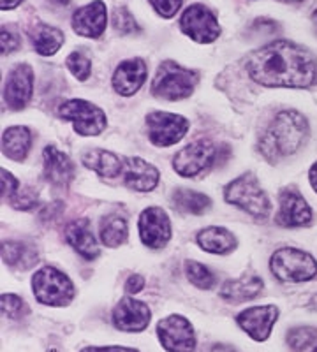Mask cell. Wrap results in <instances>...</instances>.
I'll list each match as a JSON object with an SVG mask.
<instances>
[{"label": "cell", "instance_id": "5", "mask_svg": "<svg viewBox=\"0 0 317 352\" xmlns=\"http://www.w3.org/2000/svg\"><path fill=\"white\" fill-rule=\"evenodd\" d=\"M32 292L46 307H67L76 296L73 280L55 266H45L32 275Z\"/></svg>", "mask_w": 317, "mask_h": 352}, {"label": "cell", "instance_id": "9", "mask_svg": "<svg viewBox=\"0 0 317 352\" xmlns=\"http://www.w3.org/2000/svg\"><path fill=\"white\" fill-rule=\"evenodd\" d=\"M217 146L210 140H197L173 157V169L184 178H194L206 171L217 159Z\"/></svg>", "mask_w": 317, "mask_h": 352}, {"label": "cell", "instance_id": "1", "mask_svg": "<svg viewBox=\"0 0 317 352\" xmlns=\"http://www.w3.org/2000/svg\"><path fill=\"white\" fill-rule=\"evenodd\" d=\"M247 72L270 88H310L317 85V56L289 41H275L254 52Z\"/></svg>", "mask_w": 317, "mask_h": 352}, {"label": "cell", "instance_id": "33", "mask_svg": "<svg viewBox=\"0 0 317 352\" xmlns=\"http://www.w3.org/2000/svg\"><path fill=\"white\" fill-rule=\"evenodd\" d=\"M69 72L73 74L76 80L85 81L90 78V72H92V64H90V58L87 56V53L83 52H73L67 56L65 60Z\"/></svg>", "mask_w": 317, "mask_h": 352}, {"label": "cell", "instance_id": "40", "mask_svg": "<svg viewBox=\"0 0 317 352\" xmlns=\"http://www.w3.org/2000/svg\"><path fill=\"white\" fill-rule=\"evenodd\" d=\"M80 352H140L138 349L124 347V345H89Z\"/></svg>", "mask_w": 317, "mask_h": 352}, {"label": "cell", "instance_id": "47", "mask_svg": "<svg viewBox=\"0 0 317 352\" xmlns=\"http://www.w3.org/2000/svg\"><path fill=\"white\" fill-rule=\"evenodd\" d=\"M312 352H317V347H314V351Z\"/></svg>", "mask_w": 317, "mask_h": 352}, {"label": "cell", "instance_id": "36", "mask_svg": "<svg viewBox=\"0 0 317 352\" xmlns=\"http://www.w3.org/2000/svg\"><path fill=\"white\" fill-rule=\"evenodd\" d=\"M162 18H173L182 8V0H149Z\"/></svg>", "mask_w": 317, "mask_h": 352}, {"label": "cell", "instance_id": "37", "mask_svg": "<svg viewBox=\"0 0 317 352\" xmlns=\"http://www.w3.org/2000/svg\"><path fill=\"white\" fill-rule=\"evenodd\" d=\"M20 37L17 34H12L8 28H2V37H0V46H2V55H9V53L17 52L20 48Z\"/></svg>", "mask_w": 317, "mask_h": 352}, {"label": "cell", "instance_id": "46", "mask_svg": "<svg viewBox=\"0 0 317 352\" xmlns=\"http://www.w3.org/2000/svg\"><path fill=\"white\" fill-rule=\"evenodd\" d=\"M281 2H289V4H296V2H301V0H281Z\"/></svg>", "mask_w": 317, "mask_h": 352}, {"label": "cell", "instance_id": "41", "mask_svg": "<svg viewBox=\"0 0 317 352\" xmlns=\"http://www.w3.org/2000/svg\"><path fill=\"white\" fill-rule=\"evenodd\" d=\"M210 352H238L231 344H215Z\"/></svg>", "mask_w": 317, "mask_h": 352}, {"label": "cell", "instance_id": "13", "mask_svg": "<svg viewBox=\"0 0 317 352\" xmlns=\"http://www.w3.org/2000/svg\"><path fill=\"white\" fill-rule=\"evenodd\" d=\"M278 320V308L275 305H259L245 308L237 316V324L243 329L254 342H266Z\"/></svg>", "mask_w": 317, "mask_h": 352}, {"label": "cell", "instance_id": "8", "mask_svg": "<svg viewBox=\"0 0 317 352\" xmlns=\"http://www.w3.org/2000/svg\"><path fill=\"white\" fill-rule=\"evenodd\" d=\"M157 338L166 352H196L194 326L184 316L173 314L157 322Z\"/></svg>", "mask_w": 317, "mask_h": 352}, {"label": "cell", "instance_id": "28", "mask_svg": "<svg viewBox=\"0 0 317 352\" xmlns=\"http://www.w3.org/2000/svg\"><path fill=\"white\" fill-rule=\"evenodd\" d=\"M173 204L182 213L189 215H203L212 208V199L206 194L196 192L190 188H177L173 194Z\"/></svg>", "mask_w": 317, "mask_h": 352}, {"label": "cell", "instance_id": "26", "mask_svg": "<svg viewBox=\"0 0 317 352\" xmlns=\"http://www.w3.org/2000/svg\"><path fill=\"white\" fill-rule=\"evenodd\" d=\"M99 236L106 247H120L122 243L127 241L129 236L127 220L117 213H109V215L102 217L99 224Z\"/></svg>", "mask_w": 317, "mask_h": 352}, {"label": "cell", "instance_id": "45", "mask_svg": "<svg viewBox=\"0 0 317 352\" xmlns=\"http://www.w3.org/2000/svg\"><path fill=\"white\" fill-rule=\"evenodd\" d=\"M53 2H56V4H61V6H69L71 0H53Z\"/></svg>", "mask_w": 317, "mask_h": 352}, {"label": "cell", "instance_id": "19", "mask_svg": "<svg viewBox=\"0 0 317 352\" xmlns=\"http://www.w3.org/2000/svg\"><path fill=\"white\" fill-rule=\"evenodd\" d=\"M108 12L100 0H94L89 6L76 9L73 14V30L81 37L97 39L105 34Z\"/></svg>", "mask_w": 317, "mask_h": 352}, {"label": "cell", "instance_id": "42", "mask_svg": "<svg viewBox=\"0 0 317 352\" xmlns=\"http://www.w3.org/2000/svg\"><path fill=\"white\" fill-rule=\"evenodd\" d=\"M309 180H310V185H312V188L316 190V194H317V162L312 166V168H310Z\"/></svg>", "mask_w": 317, "mask_h": 352}, {"label": "cell", "instance_id": "44", "mask_svg": "<svg viewBox=\"0 0 317 352\" xmlns=\"http://www.w3.org/2000/svg\"><path fill=\"white\" fill-rule=\"evenodd\" d=\"M312 21H314V27H316V32H317V9L312 12Z\"/></svg>", "mask_w": 317, "mask_h": 352}, {"label": "cell", "instance_id": "20", "mask_svg": "<svg viewBox=\"0 0 317 352\" xmlns=\"http://www.w3.org/2000/svg\"><path fill=\"white\" fill-rule=\"evenodd\" d=\"M146 72H149V69H146L145 60H141V58L120 62L113 72V90L122 97L134 96L145 83Z\"/></svg>", "mask_w": 317, "mask_h": 352}, {"label": "cell", "instance_id": "14", "mask_svg": "<svg viewBox=\"0 0 317 352\" xmlns=\"http://www.w3.org/2000/svg\"><path fill=\"white\" fill-rule=\"evenodd\" d=\"M140 238L149 248H162L173 236L171 220L168 213L159 206L143 210L140 217Z\"/></svg>", "mask_w": 317, "mask_h": 352}, {"label": "cell", "instance_id": "35", "mask_svg": "<svg viewBox=\"0 0 317 352\" xmlns=\"http://www.w3.org/2000/svg\"><path fill=\"white\" fill-rule=\"evenodd\" d=\"M9 201H11V204L14 206V208L18 210H30L34 208L37 204V192L34 190V188L27 187V188H18L17 192L12 194L11 197H9Z\"/></svg>", "mask_w": 317, "mask_h": 352}, {"label": "cell", "instance_id": "25", "mask_svg": "<svg viewBox=\"0 0 317 352\" xmlns=\"http://www.w3.org/2000/svg\"><path fill=\"white\" fill-rule=\"evenodd\" d=\"M32 148V132L23 125L6 129L2 134V153L8 159L23 162Z\"/></svg>", "mask_w": 317, "mask_h": 352}, {"label": "cell", "instance_id": "24", "mask_svg": "<svg viewBox=\"0 0 317 352\" xmlns=\"http://www.w3.org/2000/svg\"><path fill=\"white\" fill-rule=\"evenodd\" d=\"M196 241L205 252L217 254V256H226V254L233 252L238 245V240L233 232L226 228H217V226L205 228L203 231L197 232Z\"/></svg>", "mask_w": 317, "mask_h": 352}, {"label": "cell", "instance_id": "4", "mask_svg": "<svg viewBox=\"0 0 317 352\" xmlns=\"http://www.w3.org/2000/svg\"><path fill=\"white\" fill-rule=\"evenodd\" d=\"M199 74L184 67L173 60H166L159 65L152 81L153 96L166 100L187 99L194 92Z\"/></svg>", "mask_w": 317, "mask_h": 352}, {"label": "cell", "instance_id": "21", "mask_svg": "<svg viewBox=\"0 0 317 352\" xmlns=\"http://www.w3.org/2000/svg\"><path fill=\"white\" fill-rule=\"evenodd\" d=\"M65 240L87 261L99 257L100 250L96 241V236L90 231V220L78 219L69 222L67 228H65Z\"/></svg>", "mask_w": 317, "mask_h": 352}, {"label": "cell", "instance_id": "2", "mask_svg": "<svg viewBox=\"0 0 317 352\" xmlns=\"http://www.w3.org/2000/svg\"><path fill=\"white\" fill-rule=\"evenodd\" d=\"M309 138V122L301 113L285 109L277 113L259 141V152L270 162L296 153Z\"/></svg>", "mask_w": 317, "mask_h": 352}, {"label": "cell", "instance_id": "11", "mask_svg": "<svg viewBox=\"0 0 317 352\" xmlns=\"http://www.w3.org/2000/svg\"><path fill=\"white\" fill-rule=\"evenodd\" d=\"M180 28L185 36L201 44H210L221 36L215 12L203 4H193L185 9L180 18Z\"/></svg>", "mask_w": 317, "mask_h": 352}, {"label": "cell", "instance_id": "3", "mask_svg": "<svg viewBox=\"0 0 317 352\" xmlns=\"http://www.w3.org/2000/svg\"><path fill=\"white\" fill-rule=\"evenodd\" d=\"M224 199L229 204H234L252 215L254 219L265 220L272 213V203H270L268 194L263 190L252 173H245V175L234 178L231 184L226 185Z\"/></svg>", "mask_w": 317, "mask_h": 352}, {"label": "cell", "instance_id": "30", "mask_svg": "<svg viewBox=\"0 0 317 352\" xmlns=\"http://www.w3.org/2000/svg\"><path fill=\"white\" fill-rule=\"evenodd\" d=\"M317 342V328L314 326H296L285 335V344L293 352H303Z\"/></svg>", "mask_w": 317, "mask_h": 352}, {"label": "cell", "instance_id": "29", "mask_svg": "<svg viewBox=\"0 0 317 352\" xmlns=\"http://www.w3.org/2000/svg\"><path fill=\"white\" fill-rule=\"evenodd\" d=\"M30 37H32L34 50L43 56L55 55L64 43L62 30L52 27V25H39Z\"/></svg>", "mask_w": 317, "mask_h": 352}, {"label": "cell", "instance_id": "27", "mask_svg": "<svg viewBox=\"0 0 317 352\" xmlns=\"http://www.w3.org/2000/svg\"><path fill=\"white\" fill-rule=\"evenodd\" d=\"M2 261L12 268L27 270L37 263V254L23 241L8 240L2 243Z\"/></svg>", "mask_w": 317, "mask_h": 352}, {"label": "cell", "instance_id": "17", "mask_svg": "<svg viewBox=\"0 0 317 352\" xmlns=\"http://www.w3.org/2000/svg\"><path fill=\"white\" fill-rule=\"evenodd\" d=\"M161 173L153 164L140 157H124V173L122 180L125 187L136 192H150L159 185Z\"/></svg>", "mask_w": 317, "mask_h": 352}, {"label": "cell", "instance_id": "16", "mask_svg": "<svg viewBox=\"0 0 317 352\" xmlns=\"http://www.w3.org/2000/svg\"><path fill=\"white\" fill-rule=\"evenodd\" d=\"M278 203H281V208H278L277 219H275L278 226H282V228H303V226L312 224V208L298 190L284 188L278 194Z\"/></svg>", "mask_w": 317, "mask_h": 352}, {"label": "cell", "instance_id": "10", "mask_svg": "<svg viewBox=\"0 0 317 352\" xmlns=\"http://www.w3.org/2000/svg\"><path fill=\"white\" fill-rule=\"evenodd\" d=\"M189 131V120L182 115L168 111H152L146 115V134L152 144L155 146H171L178 141L184 140V136Z\"/></svg>", "mask_w": 317, "mask_h": 352}, {"label": "cell", "instance_id": "34", "mask_svg": "<svg viewBox=\"0 0 317 352\" xmlns=\"http://www.w3.org/2000/svg\"><path fill=\"white\" fill-rule=\"evenodd\" d=\"M113 27L120 34L140 32V25L136 23V20L129 12L127 8H115V11H113Z\"/></svg>", "mask_w": 317, "mask_h": 352}, {"label": "cell", "instance_id": "38", "mask_svg": "<svg viewBox=\"0 0 317 352\" xmlns=\"http://www.w3.org/2000/svg\"><path fill=\"white\" fill-rule=\"evenodd\" d=\"M0 176H2V197H8L9 199L20 188V182H18L17 176H12L6 169H2Z\"/></svg>", "mask_w": 317, "mask_h": 352}, {"label": "cell", "instance_id": "18", "mask_svg": "<svg viewBox=\"0 0 317 352\" xmlns=\"http://www.w3.org/2000/svg\"><path fill=\"white\" fill-rule=\"evenodd\" d=\"M43 160H45L43 162L45 180L58 188H67L71 182L74 180V173H76L73 160L69 159L64 152L55 148L53 144H48L43 150Z\"/></svg>", "mask_w": 317, "mask_h": 352}, {"label": "cell", "instance_id": "32", "mask_svg": "<svg viewBox=\"0 0 317 352\" xmlns=\"http://www.w3.org/2000/svg\"><path fill=\"white\" fill-rule=\"evenodd\" d=\"M0 301H2V316H6L8 319L18 320L30 314V308L25 303L23 298L17 296V294H2Z\"/></svg>", "mask_w": 317, "mask_h": 352}, {"label": "cell", "instance_id": "7", "mask_svg": "<svg viewBox=\"0 0 317 352\" xmlns=\"http://www.w3.org/2000/svg\"><path fill=\"white\" fill-rule=\"evenodd\" d=\"M64 120L73 122V129L80 136H99L106 129V113L89 100L71 99L58 108Z\"/></svg>", "mask_w": 317, "mask_h": 352}, {"label": "cell", "instance_id": "31", "mask_svg": "<svg viewBox=\"0 0 317 352\" xmlns=\"http://www.w3.org/2000/svg\"><path fill=\"white\" fill-rule=\"evenodd\" d=\"M185 275H187L190 284L196 285L197 289H203V291H208L217 284V276L213 275L206 266L193 259L185 261Z\"/></svg>", "mask_w": 317, "mask_h": 352}, {"label": "cell", "instance_id": "15", "mask_svg": "<svg viewBox=\"0 0 317 352\" xmlns=\"http://www.w3.org/2000/svg\"><path fill=\"white\" fill-rule=\"evenodd\" d=\"M34 92V71L28 64H18L9 71L4 85V100L11 109L27 108Z\"/></svg>", "mask_w": 317, "mask_h": 352}, {"label": "cell", "instance_id": "6", "mask_svg": "<svg viewBox=\"0 0 317 352\" xmlns=\"http://www.w3.org/2000/svg\"><path fill=\"white\" fill-rule=\"evenodd\" d=\"M270 270L282 282H309L317 276V261L305 250L285 247L273 254Z\"/></svg>", "mask_w": 317, "mask_h": 352}, {"label": "cell", "instance_id": "43", "mask_svg": "<svg viewBox=\"0 0 317 352\" xmlns=\"http://www.w3.org/2000/svg\"><path fill=\"white\" fill-rule=\"evenodd\" d=\"M23 0H2V11H11L17 6H20Z\"/></svg>", "mask_w": 317, "mask_h": 352}, {"label": "cell", "instance_id": "39", "mask_svg": "<svg viewBox=\"0 0 317 352\" xmlns=\"http://www.w3.org/2000/svg\"><path fill=\"white\" fill-rule=\"evenodd\" d=\"M143 287H145V276L143 275L134 273V275H131L127 280H125V291H127L129 296H134V294L141 292Z\"/></svg>", "mask_w": 317, "mask_h": 352}, {"label": "cell", "instance_id": "23", "mask_svg": "<svg viewBox=\"0 0 317 352\" xmlns=\"http://www.w3.org/2000/svg\"><path fill=\"white\" fill-rule=\"evenodd\" d=\"M263 291V280L256 275H245L241 278L224 282V285L219 291V296L228 303H243L257 298V294Z\"/></svg>", "mask_w": 317, "mask_h": 352}, {"label": "cell", "instance_id": "12", "mask_svg": "<svg viewBox=\"0 0 317 352\" xmlns=\"http://www.w3.org/2000/svg\"><path fill=\"white\" fill-rule=\"evenodd\" d=\"M152 310L145 301L124 296L111 310L113 326L122 333H143L150 326Z\"/></svg>", "mask_w": 317, "mask_h": 352}, {"label": "cell", "instance_id": "22", "mask_svg": "<svg viewBox=\"0 0 317 352\" xmlns=\"http://www.w3.org/2000/svg\"><path fill=\"white\" fill-rule=\"evenodd\" d=\"M81 160H83L85 168L92 169L94 173H97L106 180L122 178V173H124V157L109 152V150H89V152L83 153Z\"/></svg>", "mask_w": 317, "mask_h": 352}]
</instances>
